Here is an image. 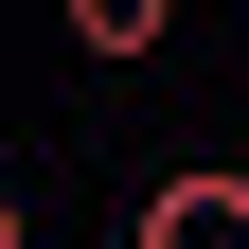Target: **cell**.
I'll use <instances>...</instances> for the list:
<instances>
[{"label":"cell","instance_id":"7a4b0ae2","mask_svg":"<svg viewBox=\"0 0 249 249\" xmlns=\"http://www.w3.org/2000/svg\"><path fill=\"white\" fill-rule=\"evenodd\" d=\"M71 53L89 71H142V53H178V0H71Z\"/></svg>","mask_w":249,"mask_h":249},{"label":"cell","instance_id":"6da1fadb","mask_svg":"<svg viewBox=\"0 0 249 249\" xmlns=\"http://www.w3.org/2000/svg\"><path fill=\"white\" fill-rule=\"evenodd\" d=\"M124 249H249V160H160Z\"/></svg>","mask_w":249,"mask_h":249},{"label":"cell","instance_id":"3957f363","mask_svg":"<svg viewBox=\"0 0 249 249\" xmlns=\"http://www.w3.org/2000/svg\"><path fill=\"white\" fill-rule=\"evenodd\" d=\"M0 249H36V213H18V178H0Z\"/></svg>","mask_w":249,"mask_h":249}]
</instances>
